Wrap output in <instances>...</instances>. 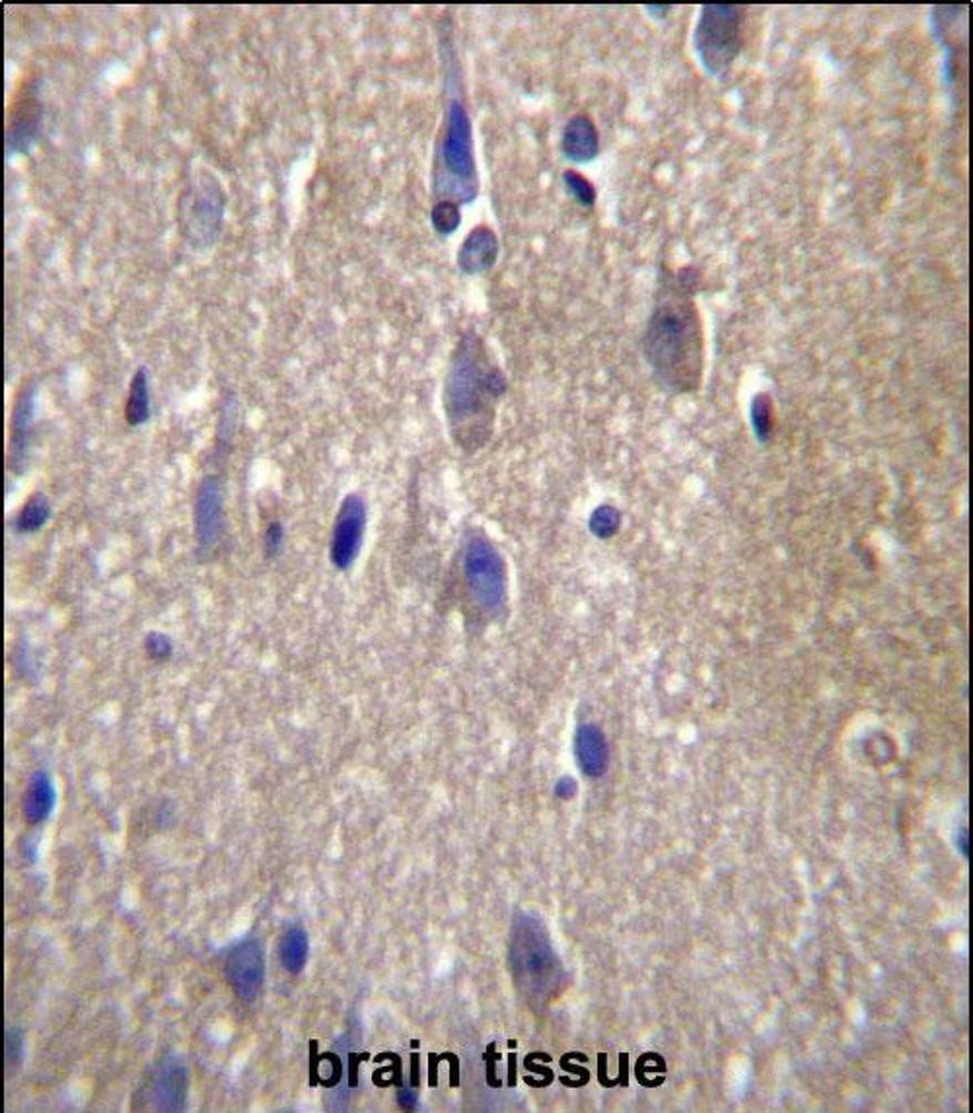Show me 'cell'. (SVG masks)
Here are the masks:
<instances>
[{"instance_id":"obj_19","label":"cell","mask_w":973,"mask_h":1113,"mask_svg":"<svg viewBox=\"0 0 973 1113\" xmlns=\"http://www.w3.org/2000/svg\"><path fill=\"white\" fill-rule=\"evenodd\" d=\"M282 968L292 976H298L308 960V935L302 925H290L289 929L282 932L281 946H279Z\"/></svg>"},{"instance_id":"obj_6","label":"cell","mask_w":973,"mask_h":1113,"mask_svg":"<svg viewBox=\"0 0 973 1113\" xmlns=\"http://www.w3.org/2000/svg\"><path fill=\"white\" fill-rule=\"evenodd\" d=\"M744 9L736 4H703L693 32V49L703 71L721 79L731 71L744 43Z\"/></svg>"},{"instance_id":"obj_9","label":"cell","mask_w":973,"mask_h":1113,"mask_svg":"<svg viewBox=\"0 0 973 1113\" xmlns=\"http://www.w3.org/2000/svg\"><path fill=\"white\" fill-rule=\"evenodd\" d=\"M225 976L240 1001L253 1002L258 999L266 981V952L256 935L232 946L226 956Z\"/></svg>"},{"instance_id":"obj_2","label":"cell","mask_w":973,"mask_h":1113,"mask_svg":"<svg viewBox=\"0 0 973 1113\" xmlns=\"http://www.w3.org/2000/svg\"><path fill=\"white\" fill-rule=\"evenodd\" d=\"M508 382L489 344L475 329L462 333L444 377L443 408L454 446L477 454L491 442Z\"/></svg>"},{"instance_id":"obj_16","label":"cell","mask_w":973,"mask_h":1113,"mask_svg":"<svg viewBox=\"0 0 973 1113\" xmlns=\"http://www.w3.org/2000/svg\"><path fill=\"white\" fill-rule=\"evenodd\" d=\"M575 755L587 777H603L610 765V750L602 730L596 724H580L575 734Z\"/></svg>"},{"instance_id":"obj_17","label":"cell","mask_w":973,"mask_h":1113,"mask_svg":"<svg viewBox=\"0 0 973 1113\" xmlns=\"http://www.w3.org/2000/svg\"><path fill=\"white\" fill-rule=\"evenodd\" d=\"M55 786L45 771H35L25 786L22 812L28 824H43L55 806Z\"/></svg>"},{"instance_id":"obj_11","label":"cell","mask_w":973,"mask_h":1113,"mask_svg":"<svg viewBox=\"0 0 973 1113\" xmlns=\"http://www.w3.org/2000/svg\"><path fill=\"white\" fill-rule=\"evenodd\" d=\"M41 107L40 97L33 90H22L17 102L12 104L7 125V148L10 154H28L40 135Z\"/></svg>"},{"instance_id":"obj_26","label":"cell","mask_w":973,"mask_h":1113,"mask_svg":"<svg viewBox=\"0 0 973 1113\" xmlns=\"http://www.w3.org/2000/svg\"><path fill=\"white\" fill-rule=\"evenodd\" d=\"M284 537H287V532H284V526L282 522L271 521L267 524L266 534H263V553H266V559H277L281 555L282 549H284Z\"/></svg>"},{"instance_id":"obj_3","label":"cell","mask_w":973,"mask_h":1113,"mask_svg":"<svg viewBox=\"0 0 973 1113\" xmlns=\"http://www.w3.org/2000/svg\"><path fill=\"white\" fill-rule=\"evenodd\" d=\"M441 59L446 104L443 125L436 138L433 195L435 200H452L464 207L467 203H474L479 195V172L475 161L474 125L467 112L451 30L441 38Z\"/></svg>"},{"instance_id":"obj_25","label":"cell","mask_w":973,"mask_h":1113,"mask_svg":"<svg viewBox=\"0 0 973 1113\" xmlns=\"http://www.w3.org/2000/svg\"><path fill=\"white\" fill-rule=\"evenodd\" d=\"M143 645H145V652L148 655V658H153L156 662H166L174 655L172 639H169L168 635L161 633V631L146 633Z\"/></svg>"},{"instance_id":"obj_14","label":"cell","mask_w":973,"mask_h":1113,"mask_svg":"<svg viewBox=\"0 0 973 1113\" xmlns=\"http://www.w3.org/2000/svg\"><path fill=\"white\" fill-rule=\"evenodd\" d=\"M561 154L565 161L577 166L590 164L600 154V135L590 115L575 113L571 120L565 123L561 133Z\"/></svg>"},{"instance_id":"obj_13","label":"cell","mask_w":973,"mask_h":1113,"mask_svg":"<svg viewBox=\"0 0 973 1113\" xmlns=\"http://www.w3.org/2000/svg\"><path fill=\"white\" fill-rule=\"evenodd\" d=\"M499 251V238L491 226L477 225L462 241L456 264L467 277H482L495 267Z\"/></svg>"},{"instance_id":"obj_28","label":"cell","mask_w":973,"mask_h":1113,"mask_svg":"<svg viewBox=\"0 0 973 1113\" xmlns=\"http://www.w3.org/2000/svg\"><path fill=\"white\" fill-rule=\"evenodd\" d=\"M397 1100H400V1105L403 1110H413L415 1104H417V1092L415 1090L402 1089L400 1094H397Z\"/></svg>"},{"instance_id":"obj_21","label":"cell","mask_w":973,"mask_h":1113,"mask_svg":"<svg viewBox=\"0 0 973 1113\" xmlns=\"http://www.w3.org/2000/svg\"><path fill=\"white\" fill-rule=\"evenodd\" d=\"M749 425L759 442H767L772 439L773 425H775V413H773V401L769 393H756L749 403Z\"/></svg>"},{"instance_id":"obj_22","label":"cell","mask_w":973,"mask_h":1113,"mask_svg":"<svg viewBox=\"0 0 973 1113\" xmlns=\"http://www.w3.org/2000/svg\"><path fill=\"white\" fill-rule=\"evenodd\" d=\"M621 522H623V516H621L620 508H615L612 505H600L596 506L590 518H588V528L592 532V536L598 537V539H612V537L618 536V532L621 529Z\"/></svg>"},{"instance_id":"obj_15","label":"cell","mask_w":973,"mask_h":1113,"mask_svg":"<svg viewBox=\"0 0 973 1113\" xmlns=\"http://www.w3.org/2000/svg\"><path fill=\"white\" fill-rule=\"evenodd\" d=\"M187 1071L184 1063L176 1058L164 1059L158 1073L154 1076V1102L156 1110L176 1112L186 1104Z\"/></svg>"},{"instance_id":"obj_10","label":"cell","mask_w":973,"mask_h":1113,"mask_svg":"<svg viewBox=\"0 0 973 1113\" xmlns=\"http://www.w3.org/2000/svg\"><path fill=\"white\" fill-rule=\"evenodd\" d=\"M195 544L199 557H209L222 536V489L217 477H205L194 505Z\"/></svg>"},{"instance_id":"obj_7","label":"cell","mask_w":973,"mask_h":1113,"mask_svg":"<svg viewBox=\"0 0 973 1113\" xmlns=\"http://www.w3.org/2000/svg\"><path fill=\"white\" fill-rule=\"evenodd\" d=\"M225 213V195L215 177L201 174L194 184L187 185L179 199V225L187 240L209 248L217 240Z\"/></svg>"},{"instance_id":"obj_29","label":"cell","mask_w":973,"mask_h":1113,"mask_svg":"<svg viewBox=\"0 0 973 1113\" xmlns=\"http://www.w3.org/2000/svg\"><path fill=\"white\" fill-rule=\"evenodd\" d=\"M646 10H656V12H652V17L664 18L667 14V10H672V7H646Z\"/></svg>"},{"instance_id":"obj_4","label":"cell","mask_w":973,"mask_h":1113,"mask_svg":"<svg viewBox=\"0 0 973 1113\" xmlns=\"http://www.w3.org/2000/svg\"><path fill=\"white\" fill-rule=\"evenodd\" d=\"M516 989L531 1009H544L561 993L565 971L538 917L516 915L508 946Z\"/></svg>"},{"instance_id":"obj_27","label":"cell","mask_w":973,"mask_h":1113,"mask_svg":"<svg viewBox=\"0 0 973 1113\" xmlns=\"http://www.w3.org/2000/svg\"><path fill=\"white\" fill-rule=\"evenodd\" d=\"M556 794L561 801H569L577 794V781L572 777H563L557 781Z\"/></svg>"},{"instance_id":"obj_24","label":"cell","mask_w":973,"mask_h":1113,"mask_svg":"<svg viewBox=\"0 0 973 1113\" xmlns=\"http://www.w3.org/2000/svg\"><path fill=\"white\" fill-rule=\"evenodd\" d=\"M561 179H563V187L567 189V193L571 195L572 199L579 203L580 207H594L598 192H596L594 184L587 176H582L577 169H565Z\"/></svg>"},{"instance_id":"obj_20","label":"cell","mask_w":973,"mask_h":1113,"mask_svg":"<svg viewBox=\"0 0 973 1113\" xmlns=\"http://www.w3.org/2000/svg\"><path fill=\"white\" fill-rule=\"evenodd\" d=\"M51 518V505L48 497L41 493H33L32 497L25 501L24 506L18 511L14 528L18 534H35L40 532Z\"/></svg>"},{"instance_id":"obj_5","label":"cell","mask_w":973,"mask_h":1113,"mask_svg":"<svg viewBox=\"0 0 973 1113\" xmlns=\"http://www.w3.org/2000/svg\"><path fill=\"white\" fill-rule=\"evenodd\" d=\"M462 583L467 600L483 621L489 624L507 617V561L483 529H467L462 542Z\"/></svg>"},{"instance_id":"obj_8","label":"cell","mask_w":973,"mask_h":1113,"mask_svg":"<svg viewBox=\"0 0 973 1113\" xmlns=\"http://www.w3.org/2000/svg\"><path fill=\"white\" fill-rule=\"evenodd\" d=\"M369 524V506L359 493H349L339 505L330 537V563L333 569L345 573L361 555Z\"/></svg>"},{"instance_id":"obj_23","label":"cell","mask_w":973,"mask_h":1113,"mask_svg":"<svg viewBox=\"0 0 973 1113\" xmlns=\"http://www.w3.org/2000/svg\"><path fill=\"white\" fill-rule=\"evenodd\" d=\"M431 225L438 236H451L462 225V207L452 200H435L431 210Z\"/></svg>"},{"instance_id":"obj_1","label":"cell","mask_w":973,"mask_h":1113,"mask_svg":"<svg viewBox=\"0 0 973 1113\" xmlns=\"http://www.w3.org/2000/svg\"><path fill=\"white\" fill-rule=\"evenodd\" d=\"M701 272L693 265L660 272L659 289L643 333L644 361L660 390L692 393L703 374V326L695 295Z\"/></svg>"},{"instance_id":"obj_12","label":"cell","mask_w":973,"mask_h":1113,"mask_svg":"<svg viewBox=\"0 0 973 1113\" xmlns=\"http://www.w3.org/2000/svg\"><path fill=\"white\" fill-rule=\"evenodd\" d=\"M33 413H35V384H24L18 392L10 419L9 465L14 473L24 472L28 465Z\"/></svg>"},{"instance_id":"obj_18","label":"cell","mask_w":973,"mask_h":1113,"mask_svg":"<svg viewBox=\"0 0 973 1113\" xmlns=\"http://www.w3.org/2000/svg\"><path fill=\"white\" fill-rule=\"evenodd\" d=\"M153 416V401H151V380L146 369H141L133 374L130 384V395L125 403V421L127 425L137 429L151 421Z\"/></svg>"}]
</instances>
